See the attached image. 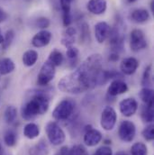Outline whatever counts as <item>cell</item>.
I'll list each match as a JSON object with an SVG mask.
<instances>
[{
	"label": "cell",
	"mask_w": 154,
	"mask_h": 155,
	"mask_svg": "<svg viewBox=\"0 0 154 155\" xmlns=\"http://www.w3.org/2000/svg\"><path fill=\"white\" fill-rule=\"evenodd\" d=\"M119 58H120V57H119V53L112 51L111 54H109L108 60H109L110 61H112V62H116V61H117L119 60Z\"/></svg>",
	"instance_id": "cell-36"
},
{
	"label": "cell",
	"mask_w": 154,
	"mask_h": 155,
	"mask_svg": "<svg viewBox=\"0 0 154 155\" xmlns=\"http://www.w3.org/2000/svg\"><path fill=\"white\" fill-rule=\"evenodd\" d=\"M151 11H152V13L153 14L154 13V0H152V1H151Z\"/></svg>",
	"instance_id": "cell-38"
},
{
	"label": "cell",
	"mask_w": 154,
	"mask_h": 155,
	"mask_svg": "<svg viewBox=\"0 0 154 155\" xmlns=\"http://www.w3.org/2000/svg\"><path fill=\"white\" fill-rule=\"evenodd\" d=\"M101 140H102V134L97 129L90 128L87 130L84 134V143L86 145L89 147L97 145L101 142Z\"/></svg>",
	"instance_id": "cell-14"
},
{
	"label": "cell",
	"mask_w": 154,
	"mask_h": 155,
	"mask_svg": "<svg viewBox=\"0 0 154 155\" xmlns=\"http://www.w3.org/2000/svg\"><path fill=\"white\" fill-rule=\"evenodd\" d=\"M139 97L142 99V101L145 104H153V90L150 87H143L140 93Z\"/></svg>",
	"instance_id": "cell-25"
},
{
	"label": "cell",
	"mask_w": 154,
	"mask_h": 155,
	"mask_svg": "<svg viewBox=\"0 0 154 155\" xmlns=\"http://www.w3.org/2000/svg\"><path fill=\"white\" fill-rule=\"evenodd\" d=\"M0 155H3V147L1 143H0Z\"/></svg>",
	"instance_id": "cell-41"
},
{
	"label": "cell",
	"mask_w": 154,
	"mask_h": 155,
	"mask_svg": "<svg viewBox=\"0 0 154 155\" xmlns=\"http://www.w3.org/2000/svg\"><path fill=\"white\" fill-rule=\"evenodd\" d=\"M52 38V35L51 32L47 30H41L38 32L32 39V44L36 48H41L47 46Z\"/></svg>",
	"instance_id": "cell-12"
},
{
	"label": "cell",
	"mask_w": 154,
	"mask_h": 155,
	"mask_svg": "<svg viewBox=\"0 0 154 155\" xmlns=\"http://www.w3.org/2000/svg\"><path fill=\"white\" fill-rule=\"evenodd\" d=\"M143 138L147 141V142H152L154 139V126L152 124H150L149 125H147L142 133Z\"/></svg>",
	"instance_id": "cell-32"
},
{
	"label": "cell",
	"mask_w": 154,
	"mask_h": 155,
	"mask_svg": "<svg viewBox=\"0 0 154 155\" xmlns=\"http://www.w3.org/2000/svg\"><path fill=\"white\" fill-rule=\"evenodd\" d=\"M94 155H113V151L109 146L104 145L102 147H99L95 152Z\"/></svg>",
	"instance_id": "cell-35"
},
{
	"label": "cell",
	"mask_w": 154,
	"mask_h": 155,
	"mask_svg": "<svg viewBox=\"0 0 154 155\" xmlns=\"http://www.w3.org/2000/svg\"><path fill=\"white\" fill-rule=\"evenodd\" d=\"M116 155H128L125 152H118Z\"/></svg>",
	"instance_id": "cell-39"
},
{
	"label": "cell",
	"mask_w": 154,
	"mask_h": 155,
	"mask_svg": "<svg viewBox=\"0 0 154 155\" xmlns=\"http://www.w3.org/2000/svg\"><path fill=\"white\" fill-rule=\"evenodd\" d=\"M119 109L123 116L125 117H131L136 113L138 109V103L136 99L133 97H127L120 102Z\"/></svg>",
	"instance_id": "cell-9"
},
{
	"label": "cell",
	"mask_w": 154,
	"mask_h": 155,
	"mask_svg": "<svg viewBox=\"0 0 154 155\" xmlns=\"http://www.w3.org/2000/svg\"><path fill=\"white\" fill-rule=\"evenodd\" d=\"M3 40H4V36L2 35V34H1V30H0V43H2V42H3Z\"/></svg>",
	"instance_id": "cell-40"
},
{
	"label": "cell",
	"mask_w": 154,
	"mask_h": 155,
	"mask_svg": "<svg viewBox=\"0 0 154 155\" xmlns=\"http://www.w3.org/2000/svg\"><path fill=\"white\" fill-rule=\"evenodd\" d=\"M14 38H15V32L13 30H8L5 33L3 42H2V47L4 50H6L7 48L10 47V45L12 44V42L14 41Z\"/></svg>",
	"instance_id": "cell-30"
},
{
	"label": "cell",
	"mask_w": 154,
	"mask_h": 155,
	"mask_svg": "<svg viewBox=\"0 0 154 155\" xmlns=\"http://www.w3.org/2000/svg\"><path fill=\"white\" fill-rule=\"evenodd\" d=\"M7 17H8V15H7L6 12L0 7V23L5 22L7 19Z\"/></svg>",
	"instance_id": "cell-37"
},
{
	"label": "cell",
	"mask_w": 154,
	"mask_h": 155,
	"mask_svg": "<svg viewBox=\"0 0 154 155\" xmlns=\"http://www.w3.org/2000/svg\"><path fill=\"white\" fill-rule=\"evenodd\" d=\"M72 0H60L61 7L62 10V22L63 25L65 27L70 26L72 23V16L70 13V7H71Z\"/></svg>",
	"instance_id": "cell-16"
},
{
	"label": "cell",
	"mask_w": 154,
	"mask_h": 155,
	"mask_svg": "<svg viewBox=\"0 0 154 155\" xmlns=\"http://www.w3.org/2000/svg\"><path fill=\"white\" fill-rule=\"evenodd\" d=\"M107 7L106 0H89L87 4V10L96 15H102L106 12Z\"/></svg>",
	"instance_id": "cell-15"
},
{
	"label": "cell",
	"mask_w": 154,
	"mask_h": 155,
	"mask_svg": "<svg viewBox=\"0 0 154 155\" xmlns=\"http://www.w3.org/2000/svg\"><path fill=\"white\" fill-rule=\"evenodd\" d=\"M135 1H137V0H127L128 3H134Z\"/></svg>",
	"instance_id": "cell-43"
},
{
	"label": "cell",
	"mask_w": 154,
	"mask_h": 155,
	"mask_svg": "<svg viewBox=\"0 0 154 155\" xmlns=\"http://www.w3.org/2000/svg\"><path fill=\"white\" fill-rule=\"evenodd\" d=\"M111 27L106 22H99L95 25V36L98 43L105 42L110 35Z\"/></svg>",
	"instance_id": "cell-11"
},
{
	"label": "cell",
	"mask_w": 154,
	"mask_h": 155,
	"mask_svg": "<svg viewBox=\"0 0 154 155\" xmlns=\"http://www.w3.org/2000/svg\"><path fill=\"white\" fill-rule=\"evenodd\" d=\"M17 117V110L14 106H8L5 111V119L7 124H13Z\"/></svg>",
	"instance_id": "cell-28"
},
{
	"label": "cell",
	"mask_w": 154,
	"mask_h": 155,
	"mask_svg": "<svg viewBox=\"0 0 154 155\" xmlns=\"http://www.w3.org/2000/svg\"><path fill=\"white\" fill-rule=\"evenodd\" d=\"M132 155H148V148L143 143H135L131 148Z\"/></svg>",
	"instance_id": "cell-27"
},
{
	"label": "cell",
	"mask_w": 154,
	"mask_h": 155,
	"mask_svg": "<svg viewBox=\"0 0 154 155\" xmlns=\"http://www.w3.org/2000/svg\"><path fill=\"white\" fill-rule=\"evenodd\" d=\"M76 103L71 98H65L61 100L54 108L52 116L58 121H67L74 113Z\"/></svg>",
	"instance_id": "cell-3"
},
{
	"label": "cell",
	"mask_w": 154,
	"mask_h": 155,
	"mask_svg": "<svg viewBox=\"0 0 154 155\" xmlns=\"http://www.w3.org/2000/svg\"><path fill=\"white\" fill-rule=\"evenodd\" d=\"M50 20L47 17H39L36 20V25L37 27L41 30H46L50 26Z\"/></svg>",
	"instance_id": "cell-34"
},
{
	"label": "cell",
	"mask_w": 154,
	"mask_h": 155,
	"mask_svg": "<svg viewBox=\"0 0 154 155\" xmlns=\"http://www.w3.org/2000/svg\"><path fill=\"white\" fill-rule=\"evenodd\" d=\"M130 19L136 24H143L150 19V14L146 9H135L131 13Z\"/></svg>",
	"instance_id": "cell-19"
},
{
	"label": "cell",
	"mask_w": 154,
	"mask_h": 155,
	"mask_svg": "<svg viewBox=\"0 0 154 155\" xmlns=\"http://www.w3.org/2000/svg\"><path fill=\"white\" fill-rule=\"evenodd\" d=\"M138 67H139V61H137V59H135L133 57H129V58L123 59L120 64V70H121L122 73L124 75H127V76H131V75L134 74L136 72Z\"/></svg>",
	"instance_id": "cell-10"
},
{
	"label": "cell",
	"mask_w": 154,
	"mask_h": 155,
	"mask_svg": "<svg viewBox=\"0 0 154 155\" xmlns=\"http://www.w3.org/2000/svg\"><path fill=\"white\" fill-rule=\"evenodd\" d=\"M103 71V58L95 53L88 56L72 73L63 77L58 83L59 89L65 93L80 94L99 85Z\"/></svg>",
	"instance_id": "cell-1"
},
{
	"label": "cell",
	"mask_w": 154,
	"mask_h": 155,
	"mask_svg": "<svg viewBox=\"0 0 154 155\" xmlns=\"http://www.w3.org/2000/svg\"><path fill=\"white\" fill-rule=\"evenodd\" d=\"M48 61L52 63L55 67H58V66H61L64 61V57H63V54L58 51V50H53L50 55H49V58H48Z\"/></svg>",
	"instance_id": "cell-26"
},
{
	"label": "cell",
	"mask_w": 154,
	"mask_h": 155,
	"mask_svg": "<svg viewBox=\"0 0 154 155\" xmlns=\"http://www.w3.org/2000/svg\"><path fill=\"white\" fill-rule=\"evenodd\" d=\"M135 134H136V127L133 122L129 120H124L121 123L118 130V135L123 142L125 143L132 142L134 139Z\"/></svg>",
	"instance_id": "cell-8"
},
{
	"label": "cell",
	"mask_w": 154,
	"mask_h": 155,
	"mask_svg": "<svg viewBox=\"0 0 154 155\" xmlns=\"http://www.w3.org/2000/svg\"><path fill=\"white\" fill-rule=\"evenodd\" d=\"M29 155H49V147L44 140H41L30 148Z\"/></svg>",
	"instance_id": "cell-20"
},
{
	"label": "cell",
	"mask_w": 154,
	"mask_h": 155,
	"mask_svg": "<svg viewBox=\"0 0 154 155\" xmlns=\"http://www.w3.org/2000/svg\"><path fill=\"white\" fill-rule=\"evenodd\" d=\"M141 117L144 123H152L154 118L153 104H148L143 107Z\"/></svg>",
	"instance_id": "cell-24"
},
{
	"label": "cell",
	"mask_w": 154,
	"mask_h": 155,
	"mask_svg": "<svg viewBox=\"0 0 154 155\" xmlns=\"http://www.w3.org/2000/svg\"><path fill=\"white\" fill-rule=\"evenodd\" d=\"M117 120L116 110L112 107H106L102 111L100 124L101 127L106 131H111L114 129Z\"/></svg>",
	"instance_id": "cell-7"
},
{
	"label": "cell",
	"mask_w": 154,
	"mask_h": 155,
	"mask_svg": "<svg viewBox=\"0 0 154 155\" xmlns=\"http://www.w3.org/2000/svg\"><path fill=\"white\" fill-rule=\"evenodd\" d=\"M50 106V96L43 90H33L30 97L21 108V115L25 120H32L45 114Z\"/></svg>",
	"instance_id": "cell-2"
},
{
	"label": "cell",
	"mask_w": 154,
	"mask_h": 155,
	"mask_svg": "<svg viewBox=\"0 0 154 155\" xmlns=\"http://www.w3.org/2000/svg\"><path fill=\"white\" fill-rule=\"evenodd\" d=\"M15 69V65L14 61L9 58H2L0 59V74L7 75L13 72Z\"/></svg>",
	"instance_id": "cell-22"
},
{
	"label": "cell",
	"mask_w": 154,
	"mask_h": 155,
	"mask_svg": "<svg viewBox=\"0 0 154 155\" xmlns=\"http://www.w3.org/2000/svg\"><path fill=\"white\" fill-rule=\"evenodd\" d=\"M55 68L56 67L47 60L41 67L38 77H37L38 85L40 86L48 85L55 77V73H56Z\"/></svg>",
	"instance_id": "cell-5"
},
{
	"label": "cell",
	"mask_w": 154,
	"mask_h": 155,
	"mask_svg": "<svg viewBox=\"0 0 154 155\" xmlns=\"http://www.w3.org/2000/svg\"><path fill=\"white\" fill-rule=\"evenodd\" d=\"M152 83V65H149L147 68H145L143 79H142V85L144 86V87H148Z\"/></svg>",
	"instance_id": "cell-31"
},
{
	"label": "cell",
	"mask_w": 154,
	"mask_h": 155,
	"mask_svg": "<svg viewBox=\"0 0 154 155\" xmlns=\"http://www.w3.org/2000/svg\"><path fill=\"white\" fill-rule=\"evenodd\" d=\"M4 142L8 147H13L16 143V134L14 131L8 130L4 136Z\"/></svg>",
	"instance_id": "cell-29"
},
{
	"label": "cell",
	"mask_w": 154,
	"mask_h": 155,
	"mask_svg": "<svg viewBox=\"0 0 154 155\" xmlns=\"http://www.w3.org/2000/svg\"><path fill=\"white\" fill-rule=\"evenodd\" d=\"M46 134L50 143L55 146L61 145L65 142L66 135L62 128L56 122H49L45 126Z\"/></svg>",
	"instance_id": "cell-4"
},
{
	"label": "cell",
	"mask_w": 154,
	"mask_h": 155,
	"mask_svg": "<svg viewBox=\"0 0 154 155\" xmlns=\"http://www.w3.org/2000/svg\"><path fill=\"white\" fill-rule=\"evenodd\" d=\"M148 46L144 33L141 29H134L130 35V47L133 51H139L146 49Z\"/></svg>",
	"instance_id": "cell-6"
},
{
	"label": "cell",
	"mask_w": 154,
	"mask_h": 155,
	"mask_svg": "<svg viewBox=\"0 0 154 155\" xmlns=\"http://www.w3.org/2000/svg\"><path fill=\"white\" fill-rule=\"evenodd\" d=\"M57 155H88V153L83 145L77 144L72 146L71 148L67 146L62 147Z\"/></svg>",
	"instance_id": "cell-18"
},
{
	"label": "cell",
	"mask_w": 154,
	"mask_h": 155,
	"mask_svg": "<svg viewBox=\"0 0 154 155\" xmlns=\"http://www.w3.org/2000/svg\"><path fill=\"white\" fill-rule=\"evenodd\" d=\"M78 55H79V51L77 48L75 47H69L67 51H66V56L67 58L70 60V61H71V63H74V62H77V58H78Z\"/></svg>",
	"instance_id": "cell-33"
},
{
	"label": "cell",
	"mask_w": 154,
	"mask_h": 155,
	"mask_svg": "<svg viewBox=\"0 0 154 155\" xmlns=\"http://www.w3.org/2000/svg\"><path fill=\"white\" fill-rule=\"evenodd\" d=\"M128 90L127 84L120 78L114 79L107 88V94L111 97H116L125 93Z\"/></svg>",
	"instance_id": "cell-13"
},
{
	"label": "cell",
	"mask_w": 154,
	"mask_h": 155,
	"mask_svg": "<svg viewBox=\"0 0 154 155\" xmlns=\"http://www.w3.org/2000/svg\"><path fill=\"white\" fill-rule=\"evenodd\" d=\"M72 1H73V0H72Z\"/></svg>",
	"instance_id": "cell-44"
},
{
	"label": "cell",
	"mask_w": 154,
	"mask_h": 155,
	"mask_svg": "<svg viewBox=\"0 0 154 155\" xmlns=\"http://www.w3.org/2000/svg\"><path fill=\"white\" fill-rule=\"evenodd\" d=\"M105 143H106V144H111V140H110V141H109V140H106V141H105Z\"/></svg>",
	"instance_id": "cell-42"
},
{
	"label": "cell",
	"mask_w": 154,
	"mask_h": 155,
	"mask_svg": "<svg viewBox=\"0 0 154 155\" xmlns=\"http://www.w3.org/2000/svg\"><path fill=\"white\" fill-rule=\"evenodd\" d=\"M38 52L34 50H28L23 54V63L27 67L34 66L38 60Z\"/></svg>",
	"instance_id": "cell-21"
},
{
	"label": "cell",
	"mask_w": 154,
	"mask_h": 155,
	"mask_svg": "<svg viewBox=\"0 0 154 155\" xmlns=\"http://www.w3.org/2000/svg\"><path fill=\"white\" fill-rule=\"evenodd\" d=\"M39 134H40V128L34 123H29L24 128V135L30 140L35 139L36 137H38Z\"/></svg>",
	"instance_id": "cell-23"
},
{
	"label": "cell",
	"mask_w": 154,
	"mask_h": 155,
	"mask_svg": "<svg viewBox=\"0 0 154 155\" xmlns=\"http://www.w3.org/2000/svg\"><path fill=\"white\" fill-rule=\"evenodd\" d=\"M76 35H77V31L74 27H71V26L66 27L63 33L62 38H61L62 45H64L67 48L71 47L76 41Z\"/></svg>",
	"instance_id": "cell-17"
}]
</instances>
